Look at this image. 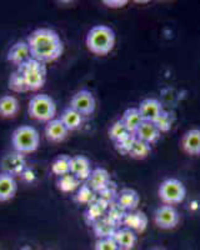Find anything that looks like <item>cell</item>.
<instances>
[{
	"label": "cell",
	"mask_w": 200,
	"mask_h": 250,
	"mask_svg": "<svg viewBox=\"0 0 200 250\" xmlns=\"http://www.w3.org/2000/svg\"><path fill=\"white\" fill-rule=\"evenodd\" d=\"M33 59L46 62H55L64 51L63 42L57 31L49 28H39L34 30L26 39Z\"/></svg>",
	"instance_id": "6da1fadb"
},
{
	"label": "cell",
	"mask_w": 200,
	"mask_h": 250,
	"mask_svg": "<svg viewBox=\"0 0 200 250\" xmlns=\"http://www.w3.org/2000/svg\"><path fill=\"white\" fill-rule=\"evenodd\" d=\"M115 33L110 26H93L86 35V48L95 55H106L114 49Z\"/></svg>",
	"instance_id": "7a4b0ae2"
},
{
	"label": "cell",
	"mask_w": 200,
	"mask_h": 250,
	"mask_svg": "<svg viewBox=\"0 0 200 250\" xmlns=\"http://www.w3.org/2000/svg\"><path fill=\"white\" fill-rule=\"evenodd\" d=\"M13 148L21 154H30L38 150L40 145V135L37 129L30 125H21L12 135Z\"/></svg>",
	"instance_id": "3957f363"
},
{
	"label": "cell",
	"mask_w": 200,
	"mask_h": 250,
	"mask_svg": "<svg viewBox=\"0 0 200 250\" xmlns=\"http://www.w3.org/2000/svg\"><path fill=\"white\" fill-rule=\"evenodd\" d=\"M18 71L24 77L29 91H37L43 88L46 82V65L44 62H38L35 59H29L21 66L18 68Z\"/></svg>",
	"instance_id": "277c9868"
},
{
	"label": "cell",
	"mask_w": 200,
	"mask_h": 250,
	"mask_svg": "<svg viewBox=\"0 0 200 250\" xmlns=\"http://www.w3.org/2000/svg\"><path fill=\"white\" fill-rule=\"evenodd\" d=\"M28 113L30 118L38 122L49 123L55 119L57 114V105L53 98L46 94H38L30 99L28 106Z\"/></svg>",
	"instance_id": "5b68a950"
},
{
	"label": "cell",
	"mask_w": 200,
	"mask_h": 250,
	"mask_svg": "<svg viewBox=\"0 0 200 250\" xmlns=\"http://www.w3.org/2000/svg\"><path fill=\"white\" fill-rule=\"evenodd\" d=\"M160 200L166 205H177L183 203L186 196V189L183 182L175 178H169L160 183L158 189Z\"/></svg>",
	"instance_id": "8992f818"
},
{
	"label": "cell",
	"mask_w": 200,
	"mask_h": 250,
	"mask_svg": "<svg viewBox=\"0 0 200 250\" xmlns=\"http://www.w3.org/2000/svg\"><path fill=\"white\" fill-rule=\"evenodd\" d=\"M70 108L77 110L83 117H90L93 115L97 108V102L93 93L88 89H81L73 95L70 100Z\"/></svg>",
	"instance_id": "52a82bcc"
},
{
	"label": "cell",
	"mask_w": 200,
	"mask_h": 250,
	"mask_svg": "<svg viewBox=\"0 0 200 250\" xmlns=\"http://www.w3.org/2000/svg\"><path fill=\"white\" fill-rule=\"evenodd\" d=\"M180 215L173 205H160L154 213V223L158 228L164 230L174 229L179 224Z\"/></svg>",
	"instance_id": "ba28073f"
},
{
	"label": "cell",
	"mask_w": 200,
	"mask_h": 250,
	"mask_svg": "<svg viewBox=\"0 0 200 250\" xmlns=\"http://www.w3.org/2000/svg\"><path fill=\"white\" fill-rule=\"evenodd\" d=\"M92 163L84 155L72 156V163H70V173L77 176L80 182H86L89 176L92 174Z\"/></svg>",
	"instance_id": "9c48e42d"
},
{
	"label": "cell",
	"mask_w": 200,
	"mask_h": 250,
	"mask_svg": "<svg viewBox=\"0 0 200 250\" xmlns=\"http://www.w3.org/2000/svg\"><path fill=\"white\" fill-rule=\"evenodd\" d=\"M138 109H139L140 115H141L143 120L153 123L157 120V118L164 110L163 104L158 99H154V98H146V99H144L143 102L140 103Z\"/></svg>",
	"instance_id": "30bf717a"
},
{
	"label": "cell",
	"mask_w": 200,
	"mask_h": 250,
	"mask_svg": "<svg viewBox=\"0 0 200 250\" xmlns=\"http://www.w3.org/2000/svg\"><path fill=\"white\" fill-rule=\"evenodd\" d=\"M148 216L144 211L140 210H133V211H126L125 216H124L123 224L125 228L130 229V230L137 233H143L148 228Z\"/></svg>",
	"instance_id": "8fae6325"
},
{
	"label": "cell",
	"mask_w": 200,
	"mask_h": 250,
	"mask_svg": "<svg viewBox=\"0 0 200 250\" xmlns=\"http://www.w3.org/2000/svg\"><path fill=\"white\" fill-rule=\"evenodd\" d=\"M32 59L30 49L26 42H18L8 51V60L18 68L21 66L25 62Z\"/></svg>",
	"instance_id": "7c38bea8"
},
{
	"label": "cell",
	"mask_w": 200,
	"mask_h": 250,
	"mask_svg": "<svg viewBox=\"0 0 200 250\" xmlns=\"http://www.w3.org/2000/svg\"><path fill=\"white\" fill-rule=\"evenodd\" d=\"M181 149L188 155H200V129H190L181 138Z\"/></svg>",
	"instance_id": "4fadbf2b"
},
{
	"label": "cell",
	"mask_w": 200,
	"mask_h": 250,
	"mask_svg": "<svg viewBox=\"0 0 200 250\" xmlns=\"http://www.w3.org/2000/svg\"><path fill=\"white\" fill-rule=\"evenodd\" d=\"M140 203V196L134 189L124 188L118 193L117 204L125 211L137 210L138 205Z\"/></svg>",
	"instance_id": "5bb4252c"
},
{
	"label": "cell",
	"mask_w": 200,
	"mask_h": 250,
	"mask_svg": "<svg viewBox=\"0 0 200 250\" xmlns=\"http://www.w3.org/2000/svg\"><path fill=\"white\" fill-rule=\"evenodd\" d=\"M69 130L65 128V125L63 124V122L59 119H53L50 120L49 123H46L45 125V135L46 139L49 142L53 143H60L63 142V140L66 139L68 137Z\"/></svg>",
	"instance_id": "9a60e30c"
},
{
	"label": "cell",
	"mask_w": 200,
	"mask_h": 250,
	"mask_svg": "<svg viewBox=\"0 0 200 250\" xmlns=\"http://www.w3.org/2000/svg\"><path fill=\"white\" fill-rule=\"evenodd\" d=\"M110 183H112L110 174L104 168L93 169L92 174L89 176V179L86 180V184L92 188L97 194L103 190V189H105Z\"/></svg>",
	"instance_id": "2e32d148"
},
{
	"label": "cell",
	"mask_w": 200,
	"mask_h": 250,
	"mask_svg": "<svg viewBox=\"0 0 200 250\" xmlns=\"http://www.w3.org/2000/svg\"><path fill=\"white\" fill-rule=\"evenodd\" d=\"M160 135H161V133L157 128V125L153 122H145V120L140 124L138 130L135 131V137L138 140H141V142L148 143L150 145L155 144L159 140Z\"/></svg>",
	"instance_id": "e0dca14e"
},
{
	"label": "cell",
	"mask_w": 200,
	"mask_h": 250,
	"mask_svg": "<svg viewBox=\"0 0 200 250\" xmlns=\"http://www.w3.org/2000/svg\"><path fill=\"white\" fill-rule=\"evenodd\" d=\"M18 184L14 176L8 173H0V202H8L17 194Z\"/></svg>",
	"instance_id": "ac0fdd59"
},
{
	"label": "cell",
	"mask_w": 200,
	"mask_h": 250,
	"mask_svg": "<svg viewBox=\"0 0 200 250\" xmlns=\"http://www.w3.org/2000/svg\"><path fill=\"white\" fill-rule=\"evenodd\" d=\"M113 238L121 250H132L138 240L137 234L128 228H118Z\"/></svg>",
	"instance_id": "d6986e66"
},
{
	"label": "cell",
	"mask_w": 200,
	"mask_h": 250,
	"mask_svg": "<svg viewBox=\"0 0 200 250\" xmlns=\"http://www.w3.org/2000/svg\"><path fill=\"white\" fill-rule=\"evenodd\" d=\"M60 120L63 122V124L65 125V128L69 131L78 130L83 125V115L78 113L77 110H74V109L70 108V106L64 109L61 115H60Z\"/></svg>",
	"instance_id": "ffe728a7"
},
{
	"label": "cell",
	"mask_w": 200,
	"mask_h": 250,
	"mask_svg": "<svg viewBox=\"0 0 200 250\" xmlns=\"http://www.w3.org/2000/svg\"><path fill=\"white\" fill-rule=\"evenodd\" d=\"M121 122L124 123L125 128L128 129L129 133L135 134V131L138 130V128L140 126V124L144 122L141 115H140V111L138 108H129L124 111L123 118H121Z\"/></svg>",
	"instance_id": "44dd1931"
},
{
	"label": "cell",
	"mask_w": 200,
	"mask_h": 250,
	"mask_svg": "<svg viewBox=\"0 0 200 250\" xmlns=\"http://www.w3.org/2000/svg\"><path fill=\"white\" fill-rule=\"evenodd\" d=\"M19 111V102L13 95H4L0 98V117L14 118Z\"/></svg>",
	"instance_id": "7402d4cb"
},
{
	"label": "cell",
	"mask_w": 200,
	"mask_h": 250,
	"mask_svg": "<svg viewBox=\"0 0 200 250\" xmlns=\"http://www.w3.org/2000/svg\"><path fill=\"white\" fill-rule=\"evenodd\" d=\"M93 231L97 235L98 239H106V238H113L117 231L118 228L113 225L112 223L109 222L108 219L104 216L103 219H100L93 225Z\"/></svg>",
	"instance_id": "603a6c76"
},
{
	"label": "cell",
	"mask_w": 200,
	"mask_h": 250,
	"mask_svg": "<svg viewBox=\"0 0 200 250\" xmlns=\"http://www.w3.org/2000/svg\"><path fill=\"white\" fill-rule=\"evenodd\" d=\"M70 163H72V156L66 155V154L59 155L52 164L53 174L57 176L70 174Z\"/></svg>",
	"instance_id": "cb8c5ba5"
},
{
	"label": "cell",
	"mask_w": 200,
	"mask_h": 250,
	"mask_svg": "<svg viewBox=\"0 0 200 250\" xmlns=\"http://www.w3.org/2000/svg\"><path fill=\"white\" fill-rule=\"evenodd\" d=\"M105 213L106 211L104 210L103 208L100 207L97 202H94L92 203V204L88 205L85 214H84V219H85L86 224L93 227L98 220H100V219H103L104 216H105Z\"/></svg>",
	"instance_id": "d4e9b609"
},
{
	"label": "cell",
	"mask_w": 200,
	"mask_h": 250,
	"mask_svg": "<svg viewBox=\"0 0 200 250\" xmlns=\"http://www.w3.org/2000/svg\"><path fill=\"white\" fill-rule=\"evenodd\" d=\"M80 180L78 179L77 176L73 175L72 173L66 174V175L59 176V179H58V188H59L60 190L63 191V193H73L74 190H78V188L80 187Z\"/></svg>",
	"instance_id": "484cf974"
},
{
	"label": "cell",
	"mask_w": 200,
	"mask_h": 250,
	"mask_svg": "<svg viewBox=\"0 0 200 250\" xmlns=\"http://www.w3.org/2000/svg\"><path fill=\"white\" fill-rule=\"evenodd\" d=\"M97 193L93 190L92 188L89 187L88 184H81L77 190V195H75V200H77L79 204L89 205L94 203L97 200Z\"/></svg>",
	"instance_id": "4316f807"
},
{
	"label": "cell",
	"mask_w": 200,
	"mask_h": 250,
	"mask_svg": "<svg viewBox=\"0 0 200 250\" xmlns=\"http://www.w3.org/2000/svg\"><path fill=\"white\" fill-rule=\"evenodd\" d=\"M174 122H175L174 113L168 110H163L159 117L157 118L154 124L157 125V128L159 129L160 133H166V131H169L170 129H172Z\"/></svg>",
	"instance_id": "83f0119b"
},
{
	"label": "cell",
	"mask_w": 200,
	"mask_h": 250,
	"mask_svg": "<svg viewBox=\"0 0 200 250\" xmlns=\"http://www.w3.org/2000/svg\"><path fill=\"white\" fill-rule=\"evenodd\" d=\"M126 211L124 210V209H121V208L119 207V205L117 204V203H113L110 207H109V209L106 210L105 213V218L108 219L109 222L112 223L113 225H115L117 228H119L120 224H123V220H124V216H125Z\"/></svg>",
	"instance_id": "f1b7e54d"
},
{
	"label": "cell",
	"mask_w": 200,
	"mask_h": 250,
	"mask_svg": "<svg viewBox=\"0 0 200 250\" xmlns=\"http://www.w3.org/2000/svg\"><path fill=\"white\" fill-rule=\"evenodd\" d=\"M150 151H152V145L137 139L135 140L134 145H133L132 150H130V153H129V155L132 156L133 159L143 160L145 159L149 154H150Z\"/></svg>",
	"instance_id": "f546056e"
},
{
	"label": "cell",
	"mask_w": 200,
	"mask_h": 250,
	"mask_svg": "<svg viewBox=\"0 0 200 250\" xmlns=\"http://www.w3.org/2000/svg\"><path fill=\"white\" fill-rule=\"evenodd\" d=\"M9 88L15 91V93H26V91H29L24 77L18 70L14 71L9 78Z\"/></svg>",
	"instance_id": "4dcf8cb0"
},
{
	"label": "cell",
	"mask_w": 200,
	"mask_h": 250,
	"mask_svg": "<svg viewBox=\"0 0 200 250\" xmlns=\"http://www.w3.org/2000/svg\"><path fill=\"white\" fill-rule=\"evenodd\" d=\"M135 140H137V137H135V134L133 133H128L124 138H121L120 140H118L115 143V148L119 153L125 154V155H129L130 150H132L133 145H134Z\"/></svg>",
	"instance_id": "1f68e13d"
},
{
	"label": "cell",
	"mask_w": 200,
	"mask_h": 250,
	"mask_svg": "<svg viewBox=\"0 0 200 250\" xmlns=\"http://www.w3.org/2000/svg\"><path fill=\"white\" fill-rule=\"evenodd\" d=\"M128 133H129L128 129L125 128L124 123L121 122V119H120V120H117V122L110 126V129H109V138H110L114 143H117L118 140H120L121 138L125 137Z\"/></svg>",
	"instance_id": "d6a6232c"
},
{
	"label": "cell",
	"mask_w": 200,
	"mask_h": 250,
	"mask_svg": "<svg viewBox=\"0 0 200 250\" xmlns=\"http://www.w3.org/2000/svg\"><path fill=\"white\" fill-rule=\"evenodd\" d=\"M118 193H119V191L117 190L115 185L110 183V184H109L105 189H103V190L98 193V198L101 200H104V202L109 203V204H113L114 199H117Z\"/></svg>",
	"instance_id": "836d02e7"
},
{
	"label": "cell",
	"mask_w": 200,
	"mask_h": 250,
	"mask_svg": "<svg viewBox=\"0 0 200 250\" xmlns=\"http://www.w3.org/2000/svg\"><path fill=\"white\" fill-rule=\"evenodd\" d=\"M94 250H121L114 238L98 239Z\"/></svg>",
	"instance_id": "e575fe53"
},
{
	"label": "cell",
	"mask_w": 200,
	"mask_h": 250,
	"mask_svg": "<svg viewBox=\"0 0 200 250\" xmlns=\"http://www.w3.org/2000/svg\"><path fill=\"white\" fill-rule=\"evenodd\" d=\"M103 4H105L108 8L120 9V8H124V6L128 4V0H104Z\"/></svg>",
	"instance_id": "d590c367"
},
{
	"label": "cell",
	"mask_w": 200,
	"mask_h": 250,
	"mask_svg": "<svg viewBox=\"0 0 200 250\" xmlns=\"http://www.w3.org/2000/svg\"><path fill=\"white\" fill-rule=\"evenodd\" d=\"M21 250H33V249H30V248L25 247V248H23V249H21Z\"/></svg>",
	"instance_id": "8d00e7d4"
},
{
	"label": "cell",
	"mask_w": 200,
	"mask_h": 250,
	"mask_svg": "<svg viewBox=\"0 0 200 250\" xmlns=\"http://www.w3.org/2000/svg\"><path fill=\"white\" fill-rule=\"evenodd\" d=\"M153 250H164V249H160V248H155V249H153Z\"/></svg>",
	"instance_id": "74e56055"
}]
</instances>
